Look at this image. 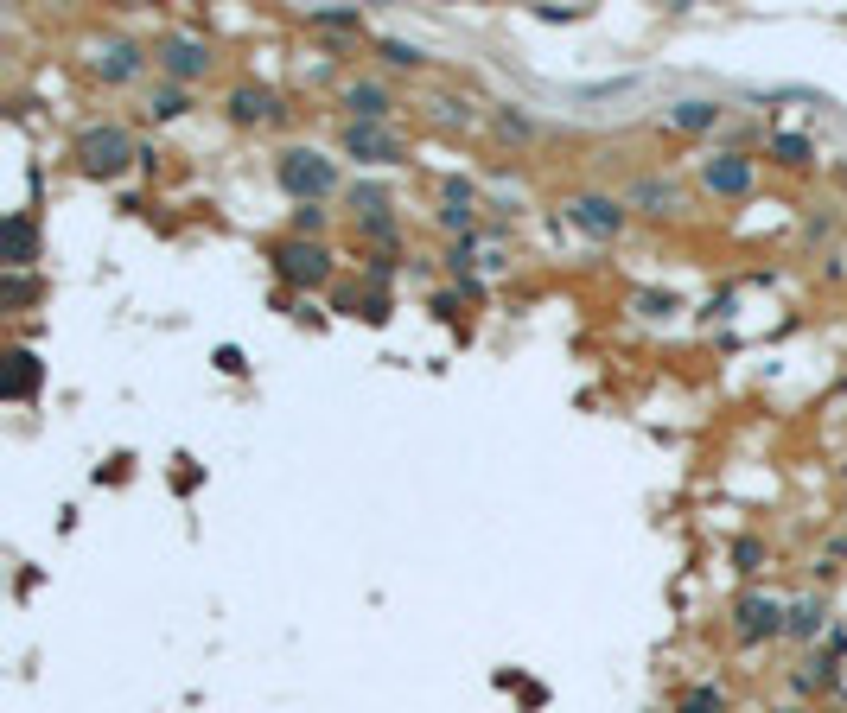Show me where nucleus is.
Instances as JSON below:
<instances>
[{
  "instance_id": "nucleus-1",
  "label": "nucleus",
  "mask_w": 847,
  "mask_h": 713,
  "mask_svg": "<svg viewBox=\"0 0 847 713\" xmlns=\"http://www.w3.org/2000/svg\"><path fill=\"white\" fill-rule=\"evenodd\" d=\"M268 262H274V274H281V281H293V287H325V281H332V255H325L319 242H306V236L274 242Z\"/></svg>"
},
{
  "instance_id": "nucleus-2",
  "label": "nucleus",
  "mask_w": 847,
  "mask_h": 713,
  "mask_svg": "<svg viewBox=\"0 0 847 713\" xmlns=\"http://www.w3.org/2000/svg\"><path fill=\"white\" fill-rule=\"evenodd\" d=\"M281 185L293 198H325V191L338 185V166L325 160V153H313V147H293V153H281Z\"/></svg>"
},
{
  "instance_id": "nucleus-3",
  "label": "nucleus",
  "mask_w": 847,
  "mask_h": 713,
  "mask_svg": "<svg viewBox=\"0 0 847 713\" xmlns=\"http://www.w3.org/2000/svg\"><path fill=\"white\" fill-rule=\"evenodd\" d=\"M77 160H83V172H96V179H115V172L128 160H141V153H134V141L121 128H83Z\"/></svg>"
},
{
  "instance_id": "nucleus-4",
  "label": "nucleus",
  "mask_w": 847,
  "mask_h": 713,
  "mask_svg": "<svg viewBox=\"0 0 847 713\" xmlns=\"http://www.w3.org/2000/svg\"><path fill=\"white\" fill-rule=\"evenodd\" d=\"M344 153L370 160V166H389V160H402V141H395L383 121H344Z\"/></svg>"
},
{
  "instance_id": "nucleus-5",
  "label": "nucleus",
  "mask_w": 847,
  "mask_h": 713,
  "mask_svg": "<svg viewBox=\"0 0 847 713\" xmlns=\"http://www.w3.org/2000/svg\"><path fill=\"white\" fill-rule=\"evenodd\" d=\"M160 71L179 77V83H198L204 71H211V45H198V39H166V45H160Z\"/></svg>"
},
{
  "instance_id": "nucleus-6",
  "label": "nucleus",
  "mask_w": 847,
  "mask_h": 713,
  "mask_svg": "<svg viewBox=\"0 0 847 713\" xmlns=\"http://www.w3.org/2000/svg\"><path fill=\"white\" fill-rule=\"evenodd\" d=\"M733 618H739V637H777V631H790V618L777 612V599H758V593L739 599Z\"/></svg>"
},
{
  "instance_id": "nucleus-7",
  "label": "nucleus",
  "mask_w": 847,
  "mask_h": 713,
  "mask_svg": "<svg viewBox=\"0 0 847 713\" xmlns=\"http://www.w3.org/2000/svg\"><path fill=\"white\" fill-rule=\"evenodd\" d=\"M701 179H707V191H720V198H739V191L752 185V160L746 153H720V160L701 166Z\"/></svg>"
},
{
  "instance_id": "nucleus-8",
  "label": "nucleus",
  "mask_w": 847,
  "mask_h": 713,
  "mask_svg": "<svg viewBox=\"0 0 847 713\" xmlns=\"http://www.w3.org/2000/svg\"><path fill=\"white\" fill-rule=\"evenodd\" d=\"M344 109H351V121H383V115L395 109V96H389L376 77H357L351 90H344Z\"/></svg>"
},
{
  "instance_id": "nucleus-9",
  "label": "nucleus",
  "mask_w": 847,
  "mask_h": 713,
  "mask_svg": "<svg viewBox=\"0 0 847 713\" xmlns=\"http://www.w3.org/2000/svg\"><path fill=\"white\" fill-rule=\"evenodd\" d=\"M574 223H580L586 236H618L625 204H618V198H574Z\"/></svg>"
},
{
  "instance_id": "nucleus-10",
  "label": "nucleus",
  "mask_w": 847,
  "mask_h": 713,
  "mask_svg": "<svg viewBox=\"0 0 847 713\" xmlns=\"http://www.w3.org/2000/svg\"><path fill=\"white\" fill-rule=\"evenodd\" d=\"M96 77H109V83H128V77H141V45H128V39L102 45V51H96Z\"/></svg>"
},
{
  "instance_id": "nucleus-11",
  "label": "nucleus",
  "mask_w": 847,
  "mask_h": 713,
  "mask_svg": "<svg viewBox=\"0 0 847 713\" xmlns=\"http://www.w3.org/2000/svg\"><path fill=\"white\" fill-rule=\"evenodd\" d=\"M230 115H236V121H274L281 109H274V96H268V90L242 83V90H230Z\"/></svg>"
},
{
  "instance_id": "nucleus-12",
  "label": "nucleus",
  "mask_w": 847,
  "mask_h": 713,
  "mask_svg": "<svg viewBox=\"0 0 847 713\" xmlns=\"http://www.w3.org/2000/svg\"><path fill=\"white\" fill-rule=\"evenodd\" d=\"M440 217L453 223V230H465V223H472V185H459V179L446 185L440 191Z\"/></svg>"
},
{
  "instance_id": "nucleus-13",
  "label": "nucleus",
  "mask_w": 847,
  "mask_h": 713,
  "mask_svg": "<svg viewBox=\"0 0 847 713\" xmlns=\"http://www.w3.org/2000/svg\"><path fill=\"white\" fill-rule=\"evenodd\" d=\"M669 121H676L682 134H701V128H714V121H720V102H676V115H669Z\"/></svg>"
},
{
  "instance_id": "nucleus-14",
  "label": "nucleus",
  "mask_w": 847,
  "mask_h": 713,
  "mask_svg": "<svg viewBox=\"0 0 847 713\" xmlns=\"http://www.w3.org/2000/svg\"><path fill=\"white\" fill-rule=\"evenodd\" d=\"M631 198H637V204H650L656 217H663V211H676V185H663V179H637V185H631Z\"/></svg>"
},
{
  "instance_id": "nucleus-15",
  "label": "nucleus",
  "mask_w": 847,
  "mask_h": 713,
  "mask_svg": "<svg viewBox=\"0 0 847 713\" xmlns=\"http://www.w3.org/2000/svg\"><path fill=\"white\" fill-rule=\"evenodd\" d=\"M32 242H39V236H32V217H13V223H7V249H13V268H26V262H32Z\"/></svg>"
},
{
  "instance_id": "nucleus-16",
  "label": "nucleus",
  "mask_w": 847,
  "mask_h": 713,
  "mask_svg": "<svg viewBox=\"0 0 847 713\" xmlns=\"http://www.w3.org/2000/svg\"><path fill=\"white\" fill-rule=\"evenodd\" d=\"M771 153H777L784 166H803V160H809V141H803V134H777V141H771Z\"/></svg>"
},
{
  "instance_id": "nucleus-17",
  "label": "nucleus",
  "mask_w": 847,
  "mask_h": 713,
  "mask_svg": "<svg viewBox=\"0 0 847 713\" xmlns=\"http://www.w3.org/2000/svg\"><path fill=\"white\" fill-rule=\"evenodd\" d=\"M376 51H383V64H395V71H414V64H421V51L402 45V39H383Z\"/></svg>"
},
{
  "instance_id": "nucleus-18",
  "label": "nucleus",
  "mask_w": 847,
  "mask_h": 713,
  "mask_svg": "<svg viewBox=\"0 0 847 713\" xmlns=\"http://www.w3.org/2000/svg\"><path fill=\"white\" fill-rule=\"evenodd\" d=\"M822 631V605H797L790 612V637H816Z\"/></svg>"
},
{
  "instance_id": "nucleus-19",
  "label": "nucleus",
  "mask_w": 847,
  "mask_h": 713,
  "mask_svg": "<svg viewBox=\"0 0 847 713\" xmlns=\"http://www.w3.org/2000/svg\"><path fill=\"white\" fill-rule=\"evenodd\" d=\"M682 713H720V688H695L682 701Z\"/></svg>"
},
{
  "instance_id": "nucleus-20",
  "label": "nucleus",
  "mask_w": 847,
  "mask_h": 713,
  "mask_svg": "<svg viewBox=\"0 0 847 713\" xmlns=\"http://www.w3.org/2000/svg\"><path fill=\"white\" fill-rule=\"evenodd\" d=\"M306 20H313V26H332V32H357V26H363L357 13H306Z\"/></svg>"
},
{
  "instance_id": "nucleus-21",
  "label": "nucleus",
  "mask_w": 847,
  "mask_h": 713,
  "mask_svg": "<svg viewBox=\"0 0 847 713\" xmlns=\"http://www.w3.org/2000/svg\"><path fill=\"white\" fill-rule=\"evenodd\" d=\"M319 223L325 217L313 211V204H300V211H293V236H319Z\"/></svg>"
},
{
  "instance_id": "nucleus-22",
  "label": "nucleus",
  "mask_w": 847,
  "mask_h": 713,
  "mask_svg": "<svg viewBox=\"0 0 847 713\" xmlns=\"http://www.w3.org/2000/svg\"><path fill=\"white\" fill-rule=\"evenodd\" d=\"M185 109V90H153V115H179Z\"/></svg>"
},
{
  "instance_id": "nucleus-23",
  "label": "nucleus",
  "mask_w": 847,
  "mask_h": 713,
  "mask_svg": "<svg viewBox=\"0 0 847 713\" xmlns=\"http://www.w3.org/2000/svg\"><path fill=\"white\" fill-rule=\"evenodd\" d=\"M13 363H20V370H13V395H26L32 382H39V370H32V357H13Z\"/></svg>"
},
{
  "instance_id": "nucleus-24",
  "label": "nucleus",
  "mask_w": 847,
  "mask_h": 713,
  "mask_svg": "<svg viewBox=\"0 0 847 713\" xmlns=\"http://www.w3.org/2000/svg\"><path fill=\"white\" fill-rule=\"evenodd\" d=\"M758 561H765V548H758V542H739V567H746V573H752Z\"/></svg>"
}]
</instances>
